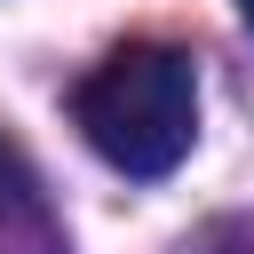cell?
<instances>
[{"label":"cell","mask_w":254,"mask_h":254,"mask_svg":"<svg viewBox=\"0 0 254 254\" xmlns=\"http://www.w3.org/2000/svg\"><path fill=\"white\" fill-rule=\"evenodd\" d=\"M71 119L79 135L135 183H159L183 167L190 135H198V71L183 48H159V40H127L111 48L79 95H71Z\"/></svg>","instance_id":"cell-1"},{"label":"cell","mask_w":254,"mask_h":254,"mask_svg":"<svg viewBox=\"0 0 254 254\" xmlns=\"http://www.w3.org/2000/svg\"><path fill=\"white\" fill-rule=\"evenodd\" d=\"M0 254H48V214L24 175V159L0 143Z\"/></svg>","instance_id":"cell-2"},{"label":"cell","mask_w":254,"mask_h":254,"mask_svg":"<svg viewBox=\"0 0 254 254\" xmlns=\"http://www.w3.org/2000/svg\"><path fill=\"white\" fill-rule=\"evenodd\" d=\"M238 16H246V24H254V0H238Z\"/></svg>","instance_id":"cell-3"}]
</instances>
